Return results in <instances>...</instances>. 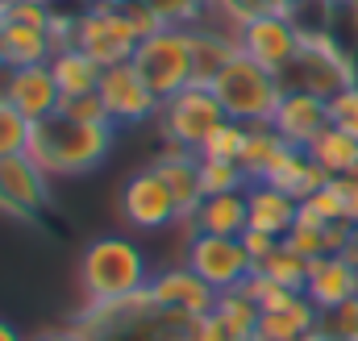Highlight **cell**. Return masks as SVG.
<instances>
[{"label": "cell", "mask_w": 358, "mask_h": 341, "mask_svg": "<svg viewBox=\"0 0 358 341\" xmlns=\"http://www.w3.org/2000/svg\"><path fill=\"white\" fill-rule=\"evenodd\" d=\"M71 325L84 341H200V321L159 304L150 287L113 304H84Z\"/></svg>", "instance_id": "cell-1"}, {"label": "cell", "mask_w": 358, "mask_h": 341, "mask_svg": "<svg viewBox=\"0 0 358 341\" xmlns=\"http://www.w3.org/2000/svg\"><path fill=\"white\" fill-rule=\"evenodd\" d=\"M113 133H117V125H84V121L55 113L46 121H34L25 154L50 179H76V175H88L108 159Z\"/></svg>", "instance_id": "cell-2"}, {"label": "cell", "mask_w": 358, "mask_h": 341, "mask_svg": "<svg viewBox=\"0 0 358 341\" xmlns=\"http://www.w3.org/2000/svg\"><path fill=\"white\" fill-rule=\"evenodd\" d=\"M150 262L129 238H92L80 254V291L84 304H113L150 287Z\"/></svg>", "instance_id": "cell-3"}, {"label": "cell", "mask_w": 358, "mask_h": 341, "mask_svg": "<svg viewBox=\"0 0 358 341\" xmlns=\"http://www.w3.org/2000/svg\"><path fill=\"white\" fill-rule=\"evenodd\" d=\"M55 38H59V46H80L100 67L129 63L134 50H138V42H142L138 29L129 25L121 0H92L84 13L59 17L55 21Z\"/></svg>", "instance_id": "cell-4"}, {"label": "cell", "mask_w": 358, "mask_h": 341, "mask_svg": "<svg viewBox=\"0 0 358 341\" xmlns=\"http://www.w3.org/2000/svg\"><path fill=\"white\" fill-rule=\"evenodd\" d=\"M283 92H287L283 80L275 71H267V67H259L255 59H246L242 50L213 80V96L221 100L225 117L229 121H242V125H271Z\"/></svg>", "instance_id": "cell-5"}, {"label": "cell", "mask_w": 358, "mask_h": 341, "mask_svg": "<svg viewBox=\"0 0 358 341\" xmlns=\"http://www.w3.org/2000/svg\"><path fill=\"white\" fill-rule=\"evenodd\" d=\"M134 71L159 100H171L176 92L196 84V59H192V25H163L159 34L142 38L134 50Z\"/></svg>", "instance_id": "cell-6"}, {"label": "cell", "mask_w": 358, "mask_h": 341, "mask_svg": "<svg viewBox=\"0 0 358 341\" xmlns=\"http://www.w3.org/2000/svg\"><path fill=\"white\" fill-rule=\"evenodd\" d=\"M304 29V38H300V55H296V63L279 75L283 87H304V92H313V96H338L342 87L358 84V55L355 50H342L329 34H321V29H308V25H300Z\"/></svg>", "instance_id": "cell-7"}, {"label": "cell", "mask_w": 358, "mask_h": 341, "mask_svg": "<svg viewBox=\"0 0 358 341\" xmlns=\"http://www.w3.org/2000/svg\"><path fill=\"white\" fill-rule=\"evenodd\" d=\"M221 121H229L225 108H221V100L213 96V87H200V84L176 92V96L163 100V108H159L163 142H167V146H183V150H196V154H200V146L213 138V129H217Z\"/></svg>", "instance_id": "cell-8"}, {"label": "cell", "mask_w": 358, "mask_h": 341, "mask_svg": "<svg viewBox=\"0 0 358 341\" xmlns=\"http://www.w3.org/2000/svg\"><path fill=\"white\" fill-rule=\"evenodd\" d=\"M187 266L213 283V291H238L255 275V258L246 254L242 238H217V233H192L187 238Z\"/></svg>", "instance_id": "cell-9"}, {"label": "cell", "mask_w": 358, "mask_h": 341, "mask_svg": "<svg viewBox=\"0 0 358 341\" xmlns=\"http://www.w3.org/2000/svg\"><path fill=\"white\" fill-rule=\"evenodd\" d=\"M234 34H238V50H242L246 59H255L259 67L275 71V75H283V71L296 63L300 38H304L300 21H296V17H283V13H263V17L238 25Z\"/></svg>", "instance_id": "cell-10"}, {"label": "cell", "mask_w": 358, "mask_h": 341, "mask_svg": "<svg viewBox=\"0 0 358 341\" xmlns=\"http://www.w3.org/2000/svg\"><path fill=\"white\" fill-rule=\"evenodd\" d=\"M96 96L104 100V113L113 125H142V121H159L163 100L146 87V80L134 71V63H117L104 67Z\"/></svg>", "instance_id": "cell-11"}, {"label": "cell", "mask_w": 358, "mask_h": 341, "mask_svg": "<svg viewBox=\"0 0 358 341\" xmlns=\"http://www.w3.org/2000/svg\"><path fill=\"white\" fill-rule=\"evenodd\" d=\"M121 217L134 229H142V233H159L167 225H179L176 196H171V187L163 183V175L155 167L125 179V187H121Z\"/></svg>", "instance_id": "cell-12"}, {"label": "cell", "mask_w": 358, "mask_h": 341, "mask_svg": "<svg viewBox=\"0 0 358 341\" xmlns=\"http://www.w3.org/2000/svg\"><path fill=\"white\" fill-rule=\"evenodd\" d=\"M50 204V175L38 167L29 154L0 159V217L34 221Z\"/></svg>", "instance_id": "cell-13"}, {"label": "cell", "mask_w": 358, "mask_h": 341, "mask_svg": "<svg viewBox=\"0 0 358 341\" xmlns=\"http://www.w3.org/2000/svg\"><path fill=\"white\" fill-rule=\"evenodd\" d=\"M271 129H275L287 146L308 150V146L329 129V100H325V96H313V92H304V87H287L283 100H279V108H275Z\"/></svg>", "instance_id": "cell-14"}, {"label": "cell", "mask_w": 358, "mask_h": 341, "mask_svg": "<svg viewBox=\"0 0 358 341\" xmlns=\"http://www.w3.org/2000/svg\"><path fill=\"white\" fill-rule=\"evenodd\" d=\"M150 296L159 300V304H167V308H176V312H187V317H208L213 308H217V291H213V283H204L187 262L183 266H167V270H159L155 279H150Z\"/></svg>", "instance_id": "cell-15"}, {"label": "cell", "mask_w": 358, "mask_h": 341, "mask_svg": "<svg viewBox=\"0 0 358 341\" xmlns=\"http://www.w3.org/2000/svg\"><path fill=\"white\" fill-rule=\"evenodd\" d=\"M304 296L313 300V308L329 312V308H342L358 300V270L346 254H321L308 262V283H304Z\"/></svg>", "instance_id": "cell-16"}, {"label": "cell", "mask_w": 358, "mask_h": 341, "mask_svg": "<svg viewBox=\"0 0 358 341\" xmlns=\"http://www.w3.org/2000/svg\"><path fill=\"white\" fill-rule=\"evenodd\" d=\"M263 321V308L238 287V291H221L217 308L208 317H200V341H255Z\"/></svg>", "instance_id": "cell-17"}, {"label": "cell", "mask_w": 358, "mask_h": 341, "mask_svg": "<svg viewBox=\"0 0 358 341\" xmlns=\"http://www.w3.org/2000/svg\"><path fill=\"white\" fill-rule=\"evenodd\" d=\"M150 167L163 175V183L171 187L179 208V225L192 221V212L204 204V183H200V154L196 150H183V146H163V154L150 163Z\"/></svg>", "instance_id": "cell-18"}, {"label": "cell", "mask_w": 358, "mask_h": 341, "mask_svg": "<svg viewBox=\"0 0 358 341\" xmlns=\"http://www.w3.org/2000/svg\"><path fill=\"white\" fill-rule=\"evenodd\" d=\"M8 104H13L21 117H29V121H46V117H55L59 104H63V92H59V84H55L50 63H42V67H13V80H8Z\"/></svg>", "instance_id": "cell-19"}, {"label": "cell", "mask_w": 358, "mask_h": 341, "mask_svg": "<svg viewBox=\"0 0 358 341\" xmlns=\"http://www.w3.org/2000/svg\"><path fill=\"white\" fill-rule=\"evenodd\" d=\"M296 217H300V200L271 187V183H250L246 187V229H259L271 238H287L296 229Z\"/></svg>", "instance_id": "cell-20"}, {"label": "cell", "mask_w": 358, "mask_h": 341, "mask_svg": "<svg viewBox=\"0 0 358 341\" xmlns=\"http://www.w3.org/2000/svg\"><path fill=\"white\" fill-rule=\"evenodd\" d=\"M187 238L192 233H217V238H242L246 233V191H229V196H204V204L192 212V221H183Z\"/></svg>", "instance_id": "cell-21"}, {"label": "cell", "mask_w": 358, "mask_h": 341, "mask_svg": "<svg viewBox=\"0 0 358 341\" xmlns=\"http://www.w3.org/2000/svg\"><path fill=\"white\" fill-rule=\"evenodd\" d=\"M238 55V34L234 29H217L208 21L192 25V59H196V84L213 87V80L229 67V59Z\"/></svg>", "instance_id": "cell-22"}, {"label": "cell", "mask_w": 358, "mask_h": 341, "mask_svg": "<svg viewBox=\"0 0 358 341\" xmlns=\"http://www.w3.org/2000/svg\"><path fill=\"white\" fill-rule=\"evenodd\" d=\"M55 50H59L55 29L4 21V63H8V67H42V63L55 59Z\"/></svg>", "instance_id": "cell-23"}, {"label": "cell", "mask_w": 358, "mask_h": 341, "mask_svg": "<svg viewBox=\"0 0 358 341\" xmlns=\"http://www.w3.org/2000/svg\"><path fill=\"white\" fill-rule=\"evenodd\" d=\"M50 71H55V84L63 96H88L100 87V75H104V67L88 59L80 46H59L50 59Z\"/></svg>", "instance_id": "cell-24"}, {"label": "cell", "mask_w": 358, "mask_h": 341, "mask_svg": "<svg viewBox=\"0 0 358 341\" xmlns=\"http://www.w3.org/2000/svg\"><path fill=\"white\" fill-rule=\"evenodd\" d=\"M304 154H308L321 170H329V175L338 179V175H350V170H355V163H358V138H350V133H342V129H334V125H329V129H325L308 150H304Z\"/></svg>", "instance_id": "cell-25"}, {"label": "cell", "mask_w": 358, "mask_h": 341, "mask_svg": "<svg viewBox=\"0 0 358 341\" xmlns=\"http://www.w3.org/2000/svg\"><path fill=\"white\" fill-rule=\"evenodd\" d=\"M283 146H287V142H283L271 125H250V133H246V150H242L238 167L246 170V179H250V183H263V175L271 170L275 154H279Z\"/></svg>", "instance_id": "cell-26"}, {"label": "cell", "mask_w": 358, "mask_h": 341, "mask_svg": "<svg viewBox=\"0 0 358 341\" xmlns=\"http://www.w3.org/2000/svg\"><path fill=\"white\" fill-rule=\"evenodd\" d=\"M255 275H263L271 283H279V287H292V291H304V283H308V258L296 254L287 242H279L275 250H271L259 266H255Z\"/></svg>", "instance_id": "cell-27"}, {"label": "cell", "mask_w": 358, "mask_h": 341, "mask_svg": "<svg viewBox=\"0 0 358 341\" xmlns=\"http://www.w3.org/2000/svg\"><path fill=\"white\" fill-rule=\"evenodd\" d=\"M200 183H204V196H229V191L250 187L246 170L225 159H200Z\"/></svg>", "instance_id": "cell-28"}, {"label": "cell", "mask_w": 358, "mask_h": 341, "mask_svg": "<svg viewBox=\"0 0 358 341\" xmlns=\"http://www.w3.org/2000/svg\"><path fill=\"white\" fill-rule=\"evenodd\" d=\"M246 133H250V125H242V121H221V125L213 129V138L200 146V159H225V163H238L242 150H246Z\"/></svg>", "instance_id": "cell-29"}, {"label": "cell", "mask_w": 358, "mask_h": 341, "mask_svg": "<svg viewBox=\"0 0 358 341\" xmlns=\"http://www.w3.org/2000/svg\"><path fill=\"white\" fill-rule=\"evenodd\" d=\"M29 133H34V121L21 117L8 100H0V159L25 154L29 150Z\"/></svg>", "instance_id": "cell-30"}, {"label": "cell", "mask_w": 358, "mask_h": 341, "mask_svg": "<svg viewBox=\"0 0 358 341\" xmlns=\"http://www.w3.org/2000/svg\"><path fill=\"white\" fill-rule=\"evenodd\" d=\"M263 312H287V308H296L300 300H304V291H292V287H279V283H271L263 275H250V283L242 287Z\"/></svg>", "instance_id": "cell-31"}, {"label": "cell", "mask_w": 358, "mask_h": 341, "mask_svg": "<svg viewBox=\"0 0 358 341\" xmlns=\"http://www.w3.org/2000/svg\"><path fill=\"white\" fill-rule=\"evenodd\" d=\"M317 333H321V341H358V300L321 312Z\"/></svg>", "instance_id": "cell-32"}, {"label": "cell", "mask_w": 358, "mask_h": 341, "mask_svg": "<svg viewBox=\"0 0 358 341\" xmlns=\"http://www.w3.org/2000/svg\"><path fill=\"white\" fill-rule=\"evenodd\" d=\"M300 212H308L317 221H346V200H342L338 183H325L321 191H313L308 200H300Z\"/></svg>", "instance_id": "cell-33"}, {"label": "cell", "mask_w": 358, "mask_h": 341, "mask_svg": "<svg viewBox=\"0 0 358 341\" xmlns=\"http://www.w3.org/2000/svg\"><path fill=\"white\" fill-rule=\"evenodd\" d=\"M329 125L358 138V84L342 87L338 96H329Z\"/></svg>", "instance_id": "cell-34"}, {"label": "cell", "mask_w": 358, "mask_h": 341, "mask_svg": "<svg viewBox=\"0 0 358 341\" xmlns=\"http://www.w3.org/2000/svg\"><path fill=\"white\" fill-rule=\"evenodd\" d=\"M59 113L71 117V121H84V125H113L108 113H104V100L96 92H88V96H63Z\"/></svg>", "instance_id": "cell-35"}, {"label": "cell", "mask_w": 358, "mask_h": 341, "mask_svg": "<svg viewBox=\"0 0 358 341\" xmlns=\"http://www.w3.org/2000/svg\"><path fill=\"white\" fill-rule=\"evenodd\" d=\"M163 17V25H200L208 4L204 0H150Z\"/></svg>", "instance_id": "cell-36"}, {"label": "cell", "mask_w": 358, "mask_h": 341, "mask_svg": "<svg viewBox=\"0 0 358 341\" xmlns=\"http://www.w3.org/2000/svg\"><path fill=\"white\" fill-rule=\"evenodd\" d=\"M208 13H221L225 25L238 29V25L263 17V13H271V8H267V0H208Z\"/></svg>", "instance_id": "cell-37"}, {"label": "cell", "mask_w": 358, "mask_h": 341, "mask_svg": "<svg viewBox=\"0 0 358 341\" xmlns=\"http://www.w3.org/2000/svg\"><path fill=\"white\" fill-rule=\"evenodd\" d=\"M121 8H125L129 25L138 29V38H150V34L163 29V17H159V8H155L150 0H121Z\"/></svg>", "instance_id": "cell-38"}, {"label": "cell", "mask_w": 358, "mask_h": 341, "mask_svg": "<svg viewBox=\"0 0 358 341\" xmlns=\"http://www.w3.org/2000/svg\"><path fill=\"white\" fill-rule=\"evenodd\" d=\"M242 246H246V254L255 258V266H259V262H263V258H267L271 250L279 246V238H271V233H259V229H246V233H242Z\"/></svg>", "instance_id": "cell-39"}, {"label": "cell", "mask_w": 358, "mask_h": 341, "mask_svg": "<svg viewBox=\"0 0 358 341\" xmlns=\"http://www.w3.org/2000/svg\"><path fill=\"white\" fill-rule=\"evenodd\" d=\"M334 183H338V191H342V200H346V221H350V225H358V179H350V175H338Z\"/></svg>", "instance_id": "cell-40"}, {"label": "cell", "mask_w": 358, "mask_h": 341, "mask_svg": "<svg viewBox=\"0 0 358 341\" xmlns=\"http://www.w3.org/2000/svg\"><path fill=\"white\" fill-rule=\"evenodd\" d=\"M29 341H84L76 325H50V329H38Z\"/></svg>", "instance_id": "cell-41"}, {"label": "cell", "mask_w": 358, "mask_h": 341, "mask_svg": "<svg viewBox=\"0 0 358 341\" xmlns=\"http://www.w3.org/2000/svg\"><path fill=\"white\" fill-rule=\"evenodd\" d=\"M308 0H267V8L271 13H283V17H296L300 21V8H304Z\"/></svg>", "instance_id": "cell-42"}, {"label": "cell", "mask_w": 358, "mask_h": 341, "mask_svg": "<svg viewBox=\"0 0 358 341\" xmlns=\"http://www.w3.org/2000/svg\"><path fill=\"white\" fill-rule=\"evenodd\" d=\"M0 341H25V338H21V333L8 325V321H0Z\"/></svg>", "instance_id": "cell-43"}, {"label": "cell", "mask_w": 358, "mask_h": 341, "mask_svg": "<svg viewBox=\"0 0 358 341\" xmlns=\"http://www.w3.org/2000/svg\"><path fill=\"white\" fill-rule=\"evenodd\" d=\"M346 258L355 262V270H358V229H355V238H350V246H346Z\"/></svg>", "instance_id": "cell-44"}, {"label": "cell", "mask_w": 358, "mask_h": 341, "mask_svg": "<svg viewBox=\"0 0 358 341\" xmlns=\"http://www.w3.org/2000/svg\"><path fill=\"white\" fill-rule=\"evenodd\" d=\"M0 67H4V17H0Z\"/></svg>", "instance_id": "cell-45"}, {"label": "cell", "mask_w": 358, "mask_h": 341, "mask_svg": "<svg viewBox=\"0 0 358 341\" xmlns=\"http://www.w3.org/2000/svg\"><path fill=\"white\" fill-rule=\"evenodd\" d=\"M350 179H358V163H355V170H350Z\"/></svg>", "instance_id": "cell-46"}, {"label": "cell", "mask_w": 358, "mask_h": 341, "mask_svg": "<svg viewBox=\"0 0 358 341\" xmlns=\"http://www.w3.org/2000/svg\"><path fill=\"white\" fill-rule=\"evenodd\" d=\"M4 4H8V0H0V8H4Z\"/></svg>", "instance_id": "cell-47"}, {"label": "cell", "mask_w": 358, "mask_h": 341, "mask_svg": "<svg viewBox=\"0 0 358 341\" xmlns=\"http://www.w3.org/2000/svg\"><path fill=\"white\" fill-rule=\"evenodd\" d=\"M204 4H208V0H204Z\"/></svg>", "instance_id": "cell-48"}]
</instances>
